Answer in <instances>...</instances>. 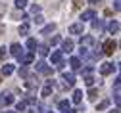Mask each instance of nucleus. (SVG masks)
<instances>
[{"instance_id":"obj_1","label":"nucleus","mask_w":121,"mask_h":113,"mask_svg":"<svg viewBox=\"0 0 121 113\" xmlns=\"http://www.w3.org/2000/svg\"><path fill=\"white\" fill-rule=\"evenodd\" d=\"M115 50H117V42H115L113 38L106 40V42L102 44V54H104V56H113Z\"/></svg>"},{"instance_id":"obj_2","label":"nucleus","mask_w":121,"mask_h":113,"mask_svg":"<svg viewBox=\"0 0 121 113\" xmlns=\"http://www.w3.org/2000/svg\"><path fill=\"white\" fill-rule=\"evenodd\" d=\"M113 69H115V65L113 63H110V61H106V63H102L100 65V75H110V73H113Z\"/></svg>"},{"instance_id":"obj_3","label":"nucleus","mask_w":121,"mask_h":113,"mask_svg":"<svg viewBox=\"0 0 121 113\" xmlns=\"http://www.w3.org/2000/svg\"><path fill=\"white\" fill-rule=\"evenodd\" d=\"M17 59H19V63H21V65H31V63H33V59H35V56H33V52H29V54H21Z\"/></svg>"},{"instance_id":"obj_4","label":"nucleus","mask_w":121,"mask_h":113,"mask_svg":"<svg viewBox=\"0 0 121 113\" xmlns=\"http://www.w3.org/2000/svg\"><path fill=\"white\" fill-rule=\"evenodd\" d=\"M25 88H27V90H37V88H39V80H37V77H27V80H25Z\"/></svg>"},{"instance_id":"obj_5","label":"nucleus","mask_w":121,"mask_h":113,"mask_svg":"<svg viewBox=\"0 0 121 113\" xmlns=\"http://www.w3.org/2000/svg\"><path fill=\"white\" fill-rule=\"evenodd\" d=\"M10 54H12L13 58H19V56L23 54V48H21V44H17V42H13V44L10 46Z\"/></svg>"},{"instance_id":"obj_6","label":"nucleus","mask_w":121,"mask_h":113,"mask_svg":"<svg viewBox=\"0 0 121 113\" xmlns=\"http://www.w3.org/2000/svg\"><path fill=\"white\" fill-rule=\"evenodd\" d=\"M12 104H13V96L12 94L4 92L2 96H0V107H2V105H12Z\"/></svg>"},{"instance_id":"obj_7","label":"nucleus","mask_w":121,"mask_h":113,"mask_svg":"<svg viewBox=\"0 0 121 113\" xmlns=\"http://www.w3.org/2000/svg\"><path fill=\"white\" fill-rule=\"evenodd\" d=\"M37 71L42 73V75H50L52 73V67H48L44 61H37Z\"/></svg>"},{"instance_id":"obj_8","label":"nucleus","mask_w":121,"mask_h":113,"mask_svg":"<svg viewBox=\"0 0 121 113\" xmlns=\"http://www.w3.org/2000/svg\"><path fill=\"white\" fill-rule=\"evenodd\" d=\"M62 79H64L65 86H73L75 84V75L73 73H62Z\"/></svg>"},{"instance_id":"obj_9","label":"nucleus","mask_w":121,"mask_h":113,"mask_svg":"<svg viewBox=\"0 0 121 113\" xmlns=\"http://www.w3.org/2000/svg\"><path fill=\"white\" fill-rule=\"evenodd\" d=\"M69 35H83V21L69 25Z\"/></svg>"},{"instance_id":"obj_10","label":"nucleus","mask_w":121,"mask_h":113,"mask_svg":"<svg viewBox=\"0 0 121 113\" xmlns=\"http://www.w3.org/2000/svg\"><path fill=\"white\" fill-rule=\"evenodd\" d=\"M73 46H75V42H73L71 38H67V40H64V42H62V52H65V54H69V52H73Z\"/></svg>"},{"instance_id":"obj_11","label":"nucleus","mask_w":121,"mask_h":113,"mask_svg":"<svg viewBox=\"0 0 121 113\" xmlns=\"http://www.w3.org/2000/svg\"><path fill=\"white\" fill-rule=\"evenodd\" d=\"M96 17V12L94 10H85L83 15H81V21H90V19H94Z\"/></svg>"},{"instance_id":"obj_12","label":"nucleus","mask_w":121,"mask_h":113,"mask_svg":"<svg viewBox=\"0 0 121 113\" xmlns=\"http://www.w3.org/2000/svg\"><path fill=\"white\" fill-rule=\"evenodd\" d=\"M62 54H64L62 50H54V52L50 54V59H52V63H54V65H58V63L62 61Z\"/></svg>"},{"instance_id":"obj_13","label":"nucleus","mask_w":121,"mask_h":113,"mask_svg":"<svg viewBox=\"0 0 121 113\" xmlns=\"http://www.w3.org/2000/svg\"><path fill=\"white\" fill-rule=\"evenodd\" d=\"M54 90V80H46V86L42 88V96H50Z\"/></svg>"},{"instance_id":"obj_14","label":"nucleus","mask_w":121,"mask_h":113,"mask_svg":"<svg viewBox=\"0 0 121 113\" xmlns=\"http://www.w3.org/2000/svg\"><path fill=\"white\" fill-rule=\"evenodd\" d=\"M79 54H81V58H85V59H94V56L90 54V50L86 46H81V50H79Z\"/></svg>"},{"instance_id":"obj_15","label":"nucleus","mask_w":121,"mask_h":113,"mask_svg":"<svg viewBox=\"0 0 121 113\" xmlns=\"http://www.w3.org/2000/svg\"><path fill=\"white\" fill-rule=\"evenodd\" d=\"M69 65H71L73 71H79V69H81V59H79V58H71V59H69Z\"/></svg>"},{"instance_id":"obj_16","label":"nucleus","mask_w":121,"mask_h":113,"mask_svg":"<svg viewBox=\"0 0 121 113\" xmlns=\"http://www.w3.org/2000/svg\"><path fill=\"white\" fill-rule=\"evenodd\" d=\"M54 31H56V23H50V25H46V27H42L40 35H52Z\"/></svg>"},{"instance_id":"obj_17","label":"nucleus","mask_w":121,"mask_h":113,"mask_svg":"<svg viewBox=\"0 0 121 113\" xmlns=\"http://www.w3.org/2000/svg\"><path fill=\"white\" fill-rule=\"evenodd\" d=\"M108 31H110L112 35H117V33H119V21H112V23L108 25Z\"/></svg>"},{"instance_id":"obj_18","label":"nucleus","mask_w":121,"mask_h":113,"mask_svg":"<svg viewBox=\"0 0 121 113\" xmlns=\"http://www.w3.org/2000/svg\"><path fill=\"white\" fill-rule=\"evenodd\" d=\"M90 44H94V37H88V35L81 37V46H90Z\"/></svg>"},{"instance_id":"obj_19","label":"nucleus","mask_w":121,"mask_h":113,"mask_svg":"<svg viewBox=\"0 0 121 113\" xmlns=\"http://www.w3.org/2000/svg\"><path fill=\"white\" fill-rule=\"evenodd\" d=\"M92 29L100 33V31L104 29V21H102V19H96V17H94V19H92Z\"/></svg>"},{"instance_id":"obj_20","label":"nucleus","mask_w":121,"mask_h":113,"mask_svg":"<svg viewBox=\"0 0 121 113\" xmlns=\"http://www.w3.org/2000/svg\"><path fill=\"white\" fill-rule=\"evenodd\" d=\"M71 100H73V104H81V102H83V92H81V90H75Z\"/></svg>"},{"instance_id":"obj_21","label":"nucleus","mask_w":121,"mask_h":113,"mask_svg":"<svg viewBox=\"0 0 121 113\" xmlns=\"http://www.w3.org/2000/svg\"><path fill=\"white\" fill-rule=\"evenodd\" d=\"M13 73V65H12V63H6V65H2V75H12Z\"/></svg>"},{"instance_id":"obj_22","label":"nucleus","mask_w":121,"mask_h":113,"mask_svg":"<svg viewBox=\"0 0 121 113\" xmlns=\"http://www.w3.org/2000/svg\"><path fill=\"white\" fill-rule=\"evenodd\" d=\"M83 77H85V84H86V86H92V84H94V77L90 75V73H86V75H83Z\"/></svg>"},{"instance_id":"obj_23","label":"nucleus","mask_w":121,"mask_h":113,"mask_svg":"<svg viewBox=\"0 0 121 113\" xmlns=\"http://www.w3.org/2000/svg\"><path fill=\"white\" fill-rule=\"evenodd\" d=\"M69 105H71V104H69L67 100H62V102L58 104V107H60V111H67V109H69Z\"/></svg>"},{"instance_id":"obj_24","label":"nucleus","mask_w":121,"mask_h":113,"mask_svg":"<svg viewBox=\"0 0 121 113\" xmlns=\"http://www.w3.org/2000/svg\"><path fill=\"white\" fill-rule=\"evenodd\" d=\"M37 48H39V54L40 56H48V46L46 44H39Z\"/></svg>"},{"instance_id":"obj_25","label":"nucleus","mask_w":121,"mask_h":113,"mask_svg":"<svg viewBox=\"0 0 121 113\" xmlns=\"http://www.w3.org/2000/svg\"><path fill=\"white\" fill-rule=\"evenodd\" d=\"M19 77H21V79H27V77H29V69H27V65H21V67H19Z\"/></svg>"},{"instance_id":"obj_26","label":"nucleus","mask_w":121,"mask_h":113,"mask_svg":"<svg viewBox=\"0 0 121 113\" xmlns=\"http://www.w3.org/2000/svg\"><path fill=\"white\" fill-rule=\"evenodd\" d=\"M33 23H35V25H42V23H44V17H42L40 13H35V17H33Z\"/></svg>"},{"instance_id":"obj_27","label":"nucleus","mask_w":121,"mask_h":113,"mask_svg":"<svg viewBox=\"0 0 121 113\" xmlns=\"http://www.w3.org/2000/svg\"><path fill=\"white\" fill-rule=\"evenodd\" d=\"M96 98H98V90H96V88H90V90H88V100L94 102Z\"/></svg>"},{"instance_id":"obj_28","label":"nucleus","mask_w":121,"mask_h":113,"mask_svg":"<svg viewBox=\"0 0 121 113\" xmlns=\"http://www.w3.org/2000/svg\"><path fill=\"white\" fill-rule=\"evenodd\" d=\"M108 105H110V100H104V102H100V104H98V107H96V111H104V109L108 107Z\"/></svg>"},{"instance_id":"obj_29","label":"nucleus","mask_w":121,"mask_h":113,"mask_svg":"<svg viewBox=\"0 0 121 113\" xmlns=\"http://www.w3.org/2000/svg\"><path fill=\"white\" fill-rule=\"evenodd\" d=\"M27 48H29V50H35V48H37V40L35 38H29L27 40Z\"/></svg>"},{"instance_id":"obj_30","label":"nucleus","mask_w":121,"mask_h":113,"mask_svg":"<svg viewBox=\"0 0 121 113\" xmlns=\"http://www.w3.org/2000/svg\"><path fill=\"white\" fill-rule=\"evenodd\" d=\"M25 107H27L25 102H17V104H16V111H17V113H19V111H25Z\"/></svg>"},{"instance_id":"obj_31","label":"nucleus","mask_w":121,"mask_h":113,"mask_svg":"<svg viewBox=\"0 0 121 113\" xmlns=\"http://www.w3.org/2000/svg\"><path fill=\"white\" fill-rule=\"evenodd\" d=\"M13 4H16V8H19V10H23V8L27 6V0H16V2H13Z\"/></svg>"},{"instance_id":"obj_32","label":"nucleus","mask_w":121,"mask_h":113,"mask_svg":"<svg viewBox=\"0 0 121 113\" xmlns=\"http://www.w3.org/2000/svg\"><path fill=\"white\" fill-rule=\"evenodd\" d=\"M27 33H29V25H27V23H23V25L19 27V35H27Z\"/></svg>"},{"instance_id":"obj_33","label":"nucleus","mask_w":121,"mask_h":113,"mask_svg":"<svg viewBox=\"0 0 121 113\" xmlns=\"http://www.w3.org/2000/svg\"><path fill=\"white\" fill-rule=\"evenodd\" d=\"M81 6H83V0H73V8L75 10H81Z\"/></svg>"},{"instance_id":"obj_34","label":"nucleus","mask_w":121,"mask_h":113,"mask_svg":"<svg viewBox=\"0 0 121 113\" xmlns=\"http://www.w3.org/2000/svg\"><path fill=\"white\" fill-rule=\"evenodd\" d=\"M31 13H40V6H39V4H35V6L31 8Z\"/></svg>"},{"instance_id":"obj_35","label":"nucleus","mask_w":121,"mask_h":113,"mask_svg":"<svg viewBox=\"0 0 121 113\" xmlns=\"http://www.w3.org/2000/svg\"><path fill=\"white\" fill-rule=\"evenodd\" d=\"M6 54H8V52H6V48H0V59H4Z\"/></svg>"},{"instance_id":"obj_36","label":"nucleus","mask_w":121,"mask_h":113,"mask_svg":"<svg viewBox=\"0 0 121 113\" xmlns=\"http://www.w3.org/2000/svg\"><path fill=\"white\" fill-rule=\"evenodd\" d=\"M60 40H62V38H60V37H52V40H50V44H58Z\"/></svg>"},{"instance_id":"obj_37","label":"nucleus","mask_w":121,"mask_h":113,"mask_svg":"<svg viewBox=\"0 0 121 113\" xmlns=\"http://www.w3.org/2000/svg\"><path fill=\"white\" fill-rule=\"evenodd\" d=\"M113 8H115V12H119V0H115V4H113Z\"/></svg>"},{"instance_id":"obj_38","label":"nucleus","mask_w":121,"mask_h":113,"mask_svg":"<svg viewBox=\"0 0 121 113\" xmlns=\"http://www.w3.org/2000/svg\"><path fill=\"white\" fill-rule=\"evenodd\" d=\"M90 4H100V0H88Z\"/></svg>"},{"instance_id":"obj_39","label":"nucleus","mask_w":121,"mask_h":113,"mask_svg":"<svg viewBox=\"0 0 121 113\" xmlns=\"http://www.w3.org/2000/svg\"><path fill=\"white\" fill-rule=\"evenodd\" d=\"M65 113H77V109H67Z\"/></svg>"},{"instance_id":"obj_40","label":"nucleus","mask_w":121,"mask_h":113,"mask_svg":"<svg viewBox=\"0 0 121 113\" xmlns=\"http://www.w3.org/2000/svg\"><path fill=\"white\" fill-rule=\"evenodd\" d=\"M110 113H119V107H117V109H113V111H110Z\"/></svg>"},{"instance_id":"obj_41","label":"nucleus","mask_w":121,"mask_h":113,"mask_svg":"<svg viewBox=\"0 0 121 113\" xmlns=\"http://www.w3.org/2000/svg\"><path fill=\"white\" fill-rule=\"evenodd\" d=\"M2 33H4V27H2V25H0V35H2Z\"/></svg>"},{"instance_id":"obj_42","label":"nucleus","mask_w":121,"mask_h":113,"mask_svg":"<svg viewBox=\"0 0 121 113\" xmlns=\"http://www.w3.org/2000/svg\"><path fill=\"white\" fill-rule=\"evenodd\" d=\"M2 113H17V111H2Z\"/></svg>"},{"instance_id":"obj_43","label":"nucleus","mask_w":121,"mask_h":113,"mask_svg":"<svg viewBox=\"0 0 121 113\" xmlns=\"http://www.w3.org/2000/svg\"><path fill=\"white\" fill-rule=\"evenodd\" d=\"M2 12H4V6H0V13H2Z\"/></svg>"}]
</instances>
